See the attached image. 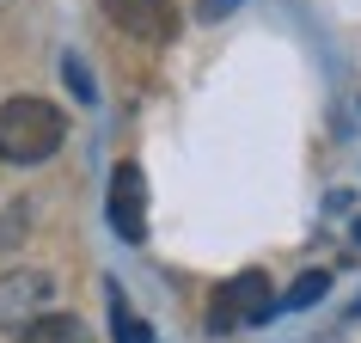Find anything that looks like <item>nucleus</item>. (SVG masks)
I'll return each mask as SVG.
<instances>
[{"label":"nucleus","instance_id":"nucleus-12","mask_svg":"<svg viewBox=\"0 0 361 343\" xmlns=\"http://www.w3.org/2000/svg\"><path fill=\"white\" fill-rule=\"evenodd\" d=\"M355 246H361V221H355Z\"/></svg>","mask_w":361,"mask_h":343},{"label":"nucleus","instance_id":"nucleus-2","mask_svg":"<svg viewBox=\"0 0 361 343\" xmlns=\"http://www.w3.org/2000/svg\"><path fill=\"white\" fill-rule=\"evenodd\" d=\"M276 313V288H269L264 270H239L233 282L214 288V306H209V325L214 331H239V325H264Z\"/></svg>","mask_w":361,"mask_h":343},{"label":"nucleus","instance_id":"nucleus-11","mask_svg":"<svg viewBox=\"0 0 361 343\" xmlns=\"http://www.w3.org/2000/svg\"><path fill=\"white\" fill-rule=\"evenodd\" d=\"M349 319H361V301H355V306H349Z\"/></svg>","mask_w":361,"mask_h":343},{"label":"nucleus","instance_id":"nucleus-4","mask_svg":"<svg viewBox=\"0 0 361 343\" xmlns=\"http://www.w3.org/2000/svg\"><path fill=\"white\" fill-rule=\"evenodd\" d=\"M111 233L129 239V246L147 239V178H141L135 160H123V166L111 172Z\"/></svg>","mask_w":361,"mask_h":343},{"label":"nucleus","instance_id":"nucleus-6","mask_svg":"<svg viewBox=\"0 0 361 343\" xmlns=\"http://www.w3.org/2000/svg\"><path fill=\"white\" fill-rule=\"evenodd\" d=\"M19 343H92V331H86V319H74V313H43L37 325H25Z\"/></svg>","mask_w":361,"mask_h":343},{"label":"nucleus","instance_id":"nucleus-7","mask_svg":"<svg viewBox=\"0 0 361 343\" xmlns=\"http://www.w3.org/2000/svg\"><path fill=\"white\" fill-rule=\"evenodd\" d=\"M104 294H111V331H116V343H153V331L141 325V313L129 306V294H123L116 282L104 288Z\"/></svg>","mask_w":361,"mask_h":343},{"label":"nucleus","instance_id":"nucleus-1","mask_svg":"<svg viewBox=\"0 0 361 343\" xmlns=\"http://www.w3.org/2000/svg\"><path fill=\"white\" fill-rule=\"evenodd\" d=\"M68 141V116L49 104V98H6L0 104V160L13 166H37Z\"/></svg>","mask_w":361,"mask_h":343},{"label":"nucleus","instance_id":"nucleus-8","mask_svg":"<svg viewBox=\"0 0 361 343\" xmlns=\"http://www.w3.org/2000/svg\"><path fill=\"white\" fill-rule=\"evenodd\" d=\"M324 288H331V276H324V270H306L300 282L288 288V294H276V306H288V313H300V306H312L324 294Z\"/></svg>","mask_w":361,"mask_h":343},{"label":"nucleus","instance_id":"nucleus-10","mask_svg":"<svg viewBox=\"0 0 361 343\" xmlns=\"http://www.w3.org/2000/svg\"><path fill=\"white\" fill-rule=\"evenodd\" d=\"M233 6H239V0H196V13H202V19H221V13H233Z\"/></svg>","mask_w":361,"mask_h":343},{"label":"nucleus","instance_id":"nucleus-3","mask_svg":"<svg viewBox=\"0 0 361 343\" xmlns=\"http://www.w3.org/2000/svg\"><path fill=\"white\" fill-rule=\"evenodd\" d=\"M56 301V276L49 270H6L0 276V331H25L37 325Z\"/></svg>","mask_w":361,"mask_h":343},{"label":"nucleus","instance_id":"nucleus-9","mask_svg":"<svg viewBox=\"0 0 361 343\" xmlns=\"http://www.w3.org/2000/svg\"><path fill=\"white\" fill-rule=\"evenodd\" d=\"M61 74H68V86H74L80 98H92V80H86V68H80V56H68V61H61Z\"/></svg>","mask_w":361,"mask_h":343},{"label":"nucleus","instance_id":"nucleus-5","mask_svg":"<svg viewBox=\"0 0 361 343\" xmlns=\"http://www.w3.org/2000/svg\"><path fill=\"white\" fill-rule=\"evenodd\" d=\"M104 13L135 43H171L178 37V0H104Z\"/></svg>","mask_w":361,"mask_h":343}]
</instances>
